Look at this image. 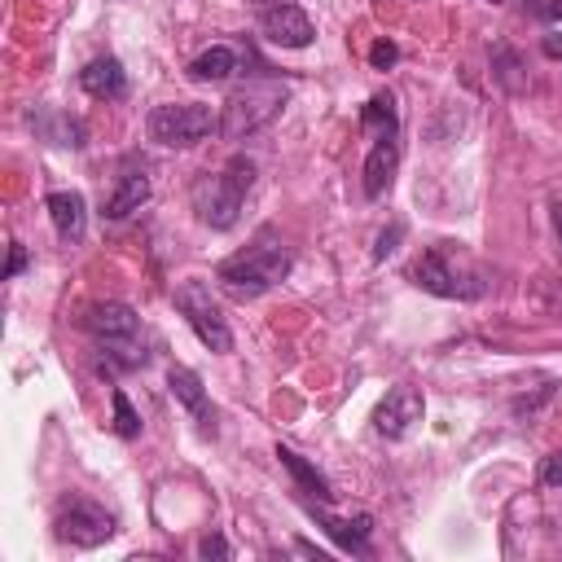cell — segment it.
I'll use <instances>...</instances> for the list:
<instances>
[{"label": "cell", "mask_w": 562, "mask_h": 562, "mask_svg": "<svg viewBox=\"0 0 562 562\" xmlns=\"http://www.w3.org/2000/svg\"><path fill=\"white\" fill-rule=\"evenodd\" d=\"M544 53H549V57H562V40H558V35H549V40H544Z\"/></svg>", "instance_id": "83f0119b"}, {"label": "cell", "mask_w": 562, "mask_h": 562, "mask_svg": "<svg viewBox=\"0 0 562 562\" xmlns=\"http://www.w3.org/2000/svg\"><path fill=\"white\" fill-rule=\"evenodd\" d=\"M79 88L97 101H114L127 92V75L119 66V57H92L83 70H79Z\"/></svg>", "instance_id": "9a60e30c"}, {"label": "cell", "mask_w": 562, "mask_h": 562, "mask_svg": "<svg viewBox=\"0 0 562 562\" xmlns=\"http://www.w3.org/2000/svg\"><path fill=\"white\" fill-rule=\"evenodd\" d=\"M110 404H114V435L119 439H136L140 435V417H136V408L127 404V395L119 386L110 391Z\"/></svg>", "instance_id": "ffe728a7"}, {"label": "cell", "mask_w": 562, "mask_h": 562, "mask_svg": "<svg viewBox=\"0 0 562 562\" xmlns=\"http://www.w3.org/2000/svg\"><path fill=\"white\" fill-rule=\"evenodd\" d=\"M176 312L189 321V329L198 334L202 347H211L220 356L233 351V329H228V321H224V312L211 299V285L202 277H189V281L176 285Z\"/></svg>", "instance_id": "52a82bcc"}, {"label": "cell", "mask_w": 562, "mask_h": 562, "mask_svg": "<svg viewBox=\"0 0 562 562\" xmlns=\"http://www.w3.org/2000/svg\"><path fill=\"white\" fill-rule=\"evenodd\" d=\"M553 233H558V250H562V202H553Z\"/></svg>", "instance_id": "4316f807"}, {"label": "cell", "mask_w": 562, "mask_h": 562, "mask_svg": "<svg viewBox=\"0 0 562 562\" xmlns=\"http://www.w3.org/2000/svg\"><path fill=\"white\" fill-rule=\"evenodd\" d=\"M426 413V400L417 386H391L386 400L373 408V430L386 435V439H404Z\"/></svg>", "instance_id": "9c48e42d"}, {"label": "cell", "mask_w": 562, "mask_h": 562, "mask_svg": "<svg viewBox=\"0 0 562 562\" xmlns=\"http://www.w3.org/2000/svg\"><path fill=\"white\" fill-rule=\"evenodd\" d=\"M290 263H294V259H290L281 233H277L272 224H263L246 250L228 255V259L215 268V281H220V290H224L228 299L250 303V299L268 294L272 285H281V281L290 277Z\"/></svg>", "instance_id": "6da1fadb"}, {"label": "cell", "mask_w": 562, "mask_h": 562, "mask_svg": "<svg viewBox=\"0 0 562 562\" xmlns=\"http://www.w3.org/2000/svg\"><path fill=\"white\" fill-rule=\"evenodd\" d=\"M53 527H57V540L61 544H75V549H97V544H105L114 536V518L101 505H92V501L61 505L57 518H53Z\"/></svg>", "instance_id": "ba28073f"}, {"label": "cell", "mask_w": 562, "mask_h": 562, "mask_svg": "<svg viewBox=\"0 0 562 562\" xmlns=\"http://www.w3.org/2000/svg\"><path fill=\"white\" fill-rule=\"evenodd\" d=\"M149 140L167 145V149H193L198 140H206L211 132H220V119L211 105L198 101H176V105H154L149 110Z\"/></svg>", "instance_id": "8992f818"}, {"label": "cell", "mask_w": 562, "mask_h": 562, "mask_svg": "<svg viewBox=\"0 0 562 562\" xmlns=\"http://www.w3.org/2000/svg\"><path fill=\"white\" fill-rule=\"evenodd\" d=\"M233 70H237V53L228 44H215L189 61V79H198V83H224Z\"/></svg>", "instance_id": "ac0fdd59"}, {"label": "cell", "mask_w": 562, "mask_h": 562, "mask_svg": "<svg viewBox=\"0 0 562 562\" xmlns=\"http://www.w3.org/2000/svg\"><path fill=\"white\" fill-rule=\"evenodd\" d=\"M259 26H263V35H268L277 48H307L312 35H316V31H312V18H307L299 4H290V0L263 9Z\"/></svg>", "instance_id": "30bf717a"}, {"label": "cell", "mask_w": 562, "mask_h": 562, "mask_svg": "<svg viewBox=\"0 0 562 562\" xmlns=\"http://www.w3.org/2000/svg\"><path fill=\"white\" fill-rule=\"evenodd\" d=\"M285 101V83L268 75V66H259V75L250 83H241L228 101H224V119H220V136L224 140H241L255 127H263Z\"/></svg>", "instance_id": "5b68a950"}, {"label": "cell", "mask_w": 562, "mask_h": 562, "mask_svg": "<svg viewBox=\"0 0 562 562\" xmlns=\"http://www.w3.org/2000/svg\"><path fill=\"white\" fill-rule=\"evenodd\" d=\"M395 162H400V136H373L369 158H364V198H382L395 180Z\"/></svg>", "instance_id": "4fadbf2b"}, {"label": "cell", "mask_w": 562, "mask_h": 562, "mask_svg": "<svg viewBox=\"0 0 562 562\" xmlns=\"http://www.w3.org/2000/svg\"><path fill=\"white\" fill-rule=\"evenodd\" d=\"M250 184H255V162H250V158H241V154H237V158H228L220 171L198 176V180H193V189H189L198 220H202L206 228H215V233L233 228V224H237V215H241V202H246Z\"/></svg>", "instance_id": "7a4b0ae2"}, {"label": "cell", "mask_w": 562, "mask_h": 562, "mask_svg": "<svg viewBox=\"0 0 562 562\" xmlns=\"http://www.w3.org/2000/svg\"><path fill=\"white\" fill-rule=\"evenodd\" d=\"M395 57H400V48H395L391 40H378V44L369 48V66H373V70H386V66H395Z\"/></svg>", "instance_id": "44dd1931"}, {"label": "cell", "mask_w": 562, "mask_h": 562, "mask_svg": "<svg viewBox=\"0 0 562 562\" xmlns=\"http://www.w3.org/2000/svg\"><path fill=\"white\" fill-rule=\"evenodd\" d=\"M83 329L97 338V347L105 351L101 360V373H119V369H136L145 364V342H140V316L119 303V299H105V303H92L83 312Z\"/></svg>", "instance_id": "277c9868"}, {"label": "cell", "mask_w": 562, "mask_h": 562, "mask_svg": "<svg viewBox=\"0 0 562 562\" xmlns=\"http://www.w3.org/2000/svg\"><path fill=\"white\" fill-rule=\"evenodd\" d=\"M167 391H171V395L193 413V422H198V430H202V435H215V408H211L206 386H202V378H198L193 369L171 364V369H167Z\"/></svg>", "instance_id": "8fae6325"}, {"label": "cell", "mask_w": 562, "mask_h": 562, "mask_svg": "<svg viewBox=\"0 0 562 562\" xmlns=\"http://www.w3.org/2000/svg\"><path fill=\"white\" fill-rule=\"evenodd\" d=\"M44 211H48V220H53V228H57V237H61L66 246L83 241V228H88V211H83V198H79L75 189L48 193V198H44Z\"/></svg>", "instance_id": "5bb4252c"}, {"label": "cell", "mask_w": 562, "mask_h": 562, "mask_svg": "<svg viewBox=\"0 0 562 562\" xmlns=\"http://www.w3.org/2000/svg\"><path fill=\"white\" fill-rule=\"evenodd\" d=\"M400 237H404V228H400V224L382 228V233H378V246H373V259H386V255L395 250V241H400Z\"/></svg>", "instance_id": "603a6c76"}, {"label": "cell", "mask_w": 562, "mask_h": 562, "mask_svg": "<svg viewBox=\"0 0 562 562\" xmlns=\"http://www.w3.org/2000/svg\"><path fill=\"white\" fill-rule=\"evenodd\" d=\"M149 202V176L145 171H136V167H127L123 176H119V184H114V193L105 198V220H123V215H132V211H140Z\"/></svg>", "instance_id": "2e32d148"}, {"label": "cell", "mask_w": 562, "mask_h": 562, "mask_svg": "<svg viewBox=\"0 0 562 562\" xmlns=\"http://www.w3.org/2000/svg\"><path fill=\"white\" fill-rule=\"evenodd\" d=\"M408 281L426 294H439V299H479L487 290L483 272L474 268V259L457 246V241H435L426 246L413 268H408Z\"/></svg>", "instance_id": "3957f363"}, {"label": "cell", "mask_w": 562, "mask_h": 562, "mask_svg": "<svg viewBox=\"0 0 562 562\" xmlns=\"http://www.w3.org/2000/svg\"><path fill=\"white\" fill-rule=\"evenodd\" d=\"M198 553H202V558H228L233 549H228L224 536H202V540H198Z\"/></svg>", "instance_id": "d4e9b609"}, {"label": "cell", "mask_w": 562, "mask_h": 562, "mask_svg": "<svg viewBox=\"0 0 562 562\" xmlns=\"http://www.w3.org/2000/svg\"><path fill=\"white\" fill-rule=\"evenodd\" d=\"M540 483L544 487H562V452H549L540 461Z\"/></svg>", "instance_id": "7402d4cb"}, {"label": "cell", "mask_w": 562, "mask_h": 562, "mask_svg": "<svg viewBox=\"0 0 562 562\" xmlns=\"http://www.w3.org/2000/svg\"><path fill=\"white\" fill-rule=\"evenodd\" d=\"M360 123H364V132H373V136H400L395 97H391V92H373V97L364 101V110H360Z\"/></svg>", "instance_id": "d6986e66"}, {"label": "cell", "mask_w": 562, "mask_h": 562, "mask_svg": "<svg viewBox=\"0 0 562 562\" xmlns=\"http://www.w3.org/2000/svg\"><path fill=\"white\" fill-rule=\"evenodd\" d=\"M312 509V518H316V527L338 544V549H347V553H369V536H373V518L369 514H356V518H334V514H325V509H316V501L307 505Z\"/></svg>", "instance_id": "7c38bea8"}, {"label": "cell", "mask_w": 562, "mask_h": 562, "mask_svg": "<svg viewBox=\"0 0 562 562\" xmlns=\"http://www.w3.org/2000/svg\"><path fill=\"white\" fill-rule=\"evenodd\" d=\"M536 18H544V22H562V0H522Z\"/></svg>", "instance_id": "cb8c5ba5"}, {"label": "cell", "mask_w": 562, "mask_h": 562, "mask_svg": "<svg viewBox=\"0 0 562 562\" xmlns=\"http://www.w3.org/2000/svg\"><path fill=\"white\" fill-rule=\"evenodd\" d=\"M277 457H281V465L294 474V483H299V492L303 496H312V501H321V505H329L334 501V487H329V479L316 470V465H307L294 448H285V443H277Z\"/></svg>", "instance_id": "e0dca14e"}, {"label": "cell", "mask_w": 562, "mask_h": 562, "mask_svg": "<svg viewBox=\"0 0 562 562\" xmlns=\"http://www.w3.org/2000/svg\"><path fill=\"white\" fill-rule=\"evenodd\" d=\"M22 268H26V250L18 241H9V268H4V277H18Z\"/></svg>", "instance_id": "484cf974"}]
</instances>
